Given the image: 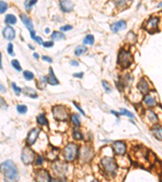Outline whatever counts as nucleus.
Returning a JSON list of instances; mask_svg holds the SVG:
<instances>
[{"mask_svg":"<svg viewBox=\"0 0 162 182\" xmlns=\"http://www.w3.org/2000/svg\"><path fill=\"white\" fill-rule=\"evenodd\" d=\"M0 100H1V109H7V106L6 103H5L4 100H3V98H2V97H1Z\"/></svg>","mask_w":162,"mask_h":182,"instance_id":"c03bdc74","label":"nucleus"},{"mask_svg":"<svg viewBox=\"0 0 162 182\" xmlns=\"http://www.w3.org/2000/svg\"><path fill=\"white\" fill-rule=\"evenodd\" d=\"M133 62V56L130 52L125 49H121L118 57V63L122 68H126L130 67Z\"/></svg>","mask_w":162,"mask_h":182,"instance_id":"20e7f679","label":"nucleus"},{"mask_svg":"<svg viewBox=\"0 0 162 182\" xmlns=\"http://www.w3.org/2000/svg\"><path fill=\"white\" fill-rule=\"evenodd\" d=\"M39 133H40V129H38V128H34L32 131H30L27 137L28 144L33 145L35 142H36V140L37 139V138H38Z\"/></svg>","mask_w":162,"mask_h":182,"instance_id":"9b49d317","label":"nucleus"},{"mask_svg":"<svg viewBox=\"0 0 162 182\" xmlns=\"http://www.w3.org/2000/svg\"><path fill=\"white\" fill-rule=\"evenodd\" d=\"M145 116L147 117L151 123L153 124H156L158 122V117L154 112H153L152 110H146L145 111Z\"/></svg>","mask_w":162,"mask_h":182,"instance_id":"aec40b11","label":"nucleus"},{"mask_svg":"<svg viewBox=\"0 0 162 182\" xmlns=\"http://www.w3.org/2000/svg\"><path fill=\"white\" fill-rule=\"evenodd\" d=\"M16 20H17L16 17L14 15H12V14H8L5 17V22H6L7 24H15L16 23Z\"/></svg>","mask_w":162,"mask_h":182,"instance_id":"a878e982","label":"nucleus"},{"mask_svg":"<svg viewBox=\"0 0 162 182\" xmlns=\"http://www.w3.org/2000/svg\"><path fill=\"white\" fill-rule=\"evenodd\" d=\"M35 180L37 182H49L51 178L46 169H39L35 173Z\"/></svg>","mask_w":162,"mask_h":182,"instance_id":"1a4fd4ad","label":"nucleus"},{"mask_svg":"<svg viewBox=\"0 0 162 182\" xmlns=\"http://www.w3.org/2000/svg\"><path fill=\"white\" fill-rule=\"evenodd\" d=\"M37 123L40 125H48V121H47V119H46V115L43 114V113H41V114H40V115L37 117Z\"/></svg>","mask_w":162,"mask_h":182,"instance_id":"b1692460","label":"nucleus"},{"mask_svg":"<svg viewBox=\"0 0 162 182\" xmlns=\"http://www.w3.org/2000/svg\"><path fill=\"white\" fill-rule=\"evenodd\" d=\"M70 65L74 66V67H78L79 66V62L76 60H72L70 61Z\"/></svg>","mask_w":162,"mask_h":182,"instance_id":"de8ad7c7","label":"nucleus"},{"mask_svg":"<svg viewBox=\"0 0 162 182\" xmlns=\"http://www.w3.org/2000/svg\"><path fill=\"white\" fill-rule=\"evenodd\" d=\"M3 36L6 38L7 40L12 41L15 38V32L14 30V28L11 26H7L3 31Z\"/></svg>","mask_w":162,"mask_h":182,"instance_id":"f8f14e48","label":"nucleus"},{"mask_svg":"<svg viewBox=\"0 0 162 182\" xmlns=\"http://www.w3.org/2000/svg\"><path fill=\"white\" fill-rule=\"evenodd\" d=\"M12 86L13 90L15 91V94H16V95H19V94H20V92H21L22 89H21V88H19V87H17V86H16V84H15V83H12Z\"/></svg>","mask_w":162,"mask_h":182,"instance_id":"58836bf2","label":"nucleus"},{"mask_svg":"<svg viewBox=\"0 0 162 182\" xmlns=\"http://www.w3.org/2000/svg\"><path fill=\"white\" fill-rule=\"evenodd\" d=\"M7 9V4L3 1H0V13L3 14Z\"/></svg>","mask_w":162,"mask_h":182,"instance_id":"e433bc0d","label":"nucleus"},{"mask_svg":"<svg viewBox=\"0 0 162 182\" xmlns=\"http://www.w3.org/2000/svg\"><path fill=\"white\" fill-rule=\"evenodd\" d=\"M144 102L147 107H154L157 104L156 99L152 94L146 95L144 98Z\"/></svg>","mask_w":162,"mask_h":182,"instance_id":"2eb2a0df","label":"nucleus"},{"mask_svg":"<svg viewBox=\"0 0 162 182\" xmlns=\"http://www.w3.org/2000/svg\"><path fill=\"white\" fill-rule=\"evenodd\" d=\"M70 29H72V26H70V25H65V26L60 28V30L62 32H67V31L70 30Z\"/></svg>","mask_w":162,"mask_h":182,"instance_id":"79ce46f5","label":"nucleus"},{"mask_svg":"<svg viewBox=\"0 0 162 182\" xmlns=\"http://www.w3.org/2000/svg\"><path fill=\"white\" fill-rule=\"evenodd\" d=\"M46 33H49V28H46Z\"/></svg>","mask_w":162,"mask_h":182,"instance_id":"6e6d98bb","label":"nucleus"},{"mask_svg":"<svg viewBox=\"0 0 162 182\" xmlns=\"http://www.w3.org/2000/svg\"><path fill=\"white\" fill-rule=\"evenodd\" d=\"M28 46H29V47H30V48H31V49H34V48H33V46H31V45H28Z\"/></svg>","mask_w":162,"mask_h":182,"instance_id":"bf43d9fd","label":"nucleus"},{"mask_svg":"<svg viewBox=\"0 0 162 182\" xmlns=\"http://www.w3.org/2000/svg\"><path fill=\"white\" fill-rule=\"evenodd\" d=\"M158 7H162V2H161V3H159V5H158Z\"/></svg>","mask_w":162,"mask_h":182,"instance_id":"4d7b16f0","label":"nucleus"},{"mask_svg":"<svg viewBox=\"0 0 162 182\" xmlns=\"http://www.w3.org/2000/svg\"><path fill=\"white\" fill-rule=\"evenodd\" d=\"M42 59L46 61V62H52V59L49 57H47V56H42Z\"/></svg>","mask_w":162,"mask_h":182,"instance_id":"09e8293b","label":"nucleus"},{"mask_svg":"<svg viewBox=\"0 0 162 182\" xmlns=\"http://www.w3.org/2000/svg\"><path fill=\"white\" fill-rule=\"evenodd\" d=\"M102 85H103V88H105V90L106 92H110L111 91V87H110V85L106 81H102Z\"/></svg>","mask_w":162,"mask_h":182,"instance_id":"4c0bfd02","label":"nucleus"},{"mask_svg":"<svg viewBox=\"0 0 162 182\" xmlns=\"http://www.w3.org/2000/svg\"><path fill=\"white\" fill-rule=\"evenodd\" d=\"M158 22H159V18L158 17H151V18L148 19L147 21L144 23L143 28L147 31V33H154L155 32L158 30V28H157Z\"/></svg>","mask_w":162,"mask_h":182,"instance_id":"0eeeda50","label":"nucleus"},{"mask_svg":"<svg viewBox=\"0 0 162 182\" xmlns=\"http://www.w3.org/2000/svg\"><path fill=\"white\" fill-rule=\"evenodd\" d=\"M73 137H74V138L76 140L83 139V134L81 133V132L78 131V130H75V131H74Z\"/></svg>","mask_w":162,"mask_h":182,"instance_id":"c9c22d12","label":"nucleus"},{"mask_svg":"<svg viewBox=\"0 0 162 182\" xmlns=\"http://www.w3.org/2000/svg\"><path fill=\"white\" fill-rule=\"evenodd\" d=\"M93 150L91 146H82V148L80 150V160L83 162H89L91 160V159L93 156Z\"/></svg>","mask_w":162,"mask_h":182,"instance_id":"6e6552de","label":"nucleus"},{"mask_svg":"<svg viewBox=\"0 0 162 182\" xmlns=\"http://www.w3.org/2000/svg\"><path fill=\"white\" fill-rule=\"evenodd\" d=\"M137 40V37L135 34L133 33L132 32H130L127 35H126V41L131 44H135V41Z\"/></svg>","mask_w":162,"mask_h":182,"instance_id":"c85d7f7f","label":"nucleus"},{"mask_svg":"<svg viewBox=\"0 0 162 182\" xmlns=\"http://www.w3.org/2000/svg\"><path fill=\"white\" fill-rule=\"evenodd\" d=\"M53 115L56 120L60 121H65L68 119V111L67 108L63 105L58 104L53 107L52 109Z\"/></svg>","mask_w":162,"mask_h":182,"instance_id":"39448f33","label":"nucleus"},{"mask_svg":"<svg viewBox=\"0 0 162 182\" xmlns=\"http://www.w3.org/2000/svg\"><path fill=\"white\" fill-rule=\"evenodd\" d=\"M73 104H74V105H75V106L76 107V109H79V111H80V112H81V113H82L83 115H84V112L83 111V109H81V108H80V107L79 106V105H78V104H77L76 103H75V102H73Z\"/></svg>","mask_w":162,"mask_h":182,"instance_id":"49530a36","label":"nucleus"},{"mask_svg":"<svg viewBox=\"0 0 162 182\" xmlns=\"http://www.w3.org/2000/svg\"><path fill=\"white\" fill-rule=\"evenodd\" d=\"M30 33H30L31 37H32V38H33V39H35V38H36V36H35V32H34V31H31Z\"/></svg>","mask_w":162,"mask_h":182,"instance_id":"3c124183","label":"nucleus"},{"mask_svg":"<svg viewBox=\"0 0 162 182\" xmlns=\"http://www.w3.org/2000/svg\"><path fill=\"white\" fill-rule=\"evenodd\" d=\"M71 121H72V123H73L75 126H76V127L80 126V116L78 115V114H72V116H71Z\"/></svg>","mask_w":162,"mask_h":182,"instance_id":"c756f323","label":"nucleus"},{"mask_svg":"<svg viewBox=\"0 0 162 182\" xmlns=\"http://www.w3.org/2000/svg\"><path fill=\"white\" fill-rule=\"evenodd\" d=\"M33 57L35 58H37V59H38V58H39V55L37 54V53H34V54H33Z\"/></svg>","mask_w":162,"mask_h":182,"instance_id":"5fc2aeb1","label":"nucleus"},{"mask_svg":"<svg viewBox=\"0 0 162 182\" xmlns=\"http://www.w3.org/2000/svg\"><path fill=\"white\" fill-rule=\"evenodd\" d=\"M88 50V49L86 46H78L76 50H75V55L76 56H80L85 54L86 52Z\"/></svg>","mask_w":162,"mask_h":182,"instance_id":"393cba45","label":"nucleus"},{"mask_svg":"<svg viewBox=\"0 0 162 182\" xmlns=\"http://www.w3.org/2000/svg\"><path fill=\"white\" fill-rule=\"evenodd\" d=\"M54 46V42L53 41H46V42L43 43V46L45 48H50Z\"/></svg>","mask_w":162,"mask_h":182,"instance_id":"37998d69","label":"nucleus"},{"mask_svg":"<svg viewBox=\"0 0 162 182\" xmlns=\"http://www.w3.org/2000/svg\"><path fill=\"white\" fill-rule=\"evenodd\" d=\"M74 77H76V78H81L83 76V72H80V73H76V74H74L73 75Z\"/></svg>","mask_w":162,"mask_h":182,"instance_id":"8fccbe9b","label":"nucleus"},{"mask_svg":"<svg viewBox=\"0 0 162 182\" xmlns=\"http://www.w3.org/2000/svg\"><path fill=\"white\" fill-rule=\"evenodd\" d=\"M58 153H59V150L58 148L55 147H51V149H49V151L46 153V156L47 159L49 161H54L57 158H58Z\"/></svg>","mask_w":162,"mask_h":182,"instance_id":"dca6fc26","label":"nucleus"},{"mask_svg":"<svg viewBox=\"0 0 162 182\" xmlns=\"http://www.w3.org/2000/svg\"><path fill=\"white\" fill-rule=\"evenodd\" d=\"M120 114H121V115L127 116V117H130V118H134V117H135V116H134V114H133L132 112H131L130 111H128V110H126V109H121Z\"/></svg>","mask_w":162,"mask_h":182,"instance_id":"72a5a7b5","label":"nucleus"},{"mask_svg":"<svg viewBox=\"0 0 162 182\" xmlns=\"http://www.w3.org/2000/svg\"><path fill=\"white\" fill-rule=\"evenodd\" d=\"M43 162H44V157L41 156V155L37 156V159H36V160H35V163H36V164H37V165H41V164H42Z\"/></svg>","mask_w":162,"mask_h":182,"instance_id":"a19ab883","label":"nucleus"},{"mask_svg":"<svg viewBox=\"0 0 162 182\" xmlns=\"http://www.w3.org/2000/svg\"><path fill=\"white\" fill-rule=\"evenodd\" d=\"M126 28V23L124 20H119L111 25V30L113 31V33H118V31L125 29Z\"/></svg>","mask_w":162,"mask_h":182,"instance_id":"4468645a","label":"nucleus"},{"mask_svg":"<svg viewBox=\"0 0 162 182\" xmlns=\"http://www.w3.org/2000/svg\"><path fill=\"white\" fill-rule=\"evenodd\" d=\"M20 19H21L23 24H25L28 30L30 31V32L31 31H33V24L30 18H29L28 15H26L25 14H21V15H20Z\"/></svg>","mask_w":162,"mask_h":182,"instance_id":"a211bd4d","label":"nucleus"},{"mask_svg":"<svg viewBox=\"0 0 162 182\" xmlns=\"http://www.w3.org/2000/svg\"><path fill=\"white\" fill-rule=\"evenodd\" d=\"M49 70V76L47 77V79H46L47 83H48L49 84L52 85V86H54V85L58 84V79H57V78H56V76L54 75V70H53L52 68L50 67Z\"/></svg>","mask_w":162,"mask_h":182,"instance_id":"412c9836","label":"nucleus"},{"mask_svg":"<svg viewBox=\"0 0 162 182\" xmlns=\"http://www.w3.org/2000/svg\"><path fill=\"white\" fill-rule=\"evenodd\" d=\"M0 87H1V91H2V92H5V91H6V89H5V88L3 87V85L2 84V83L0 84Z\"/></svg>","mask_w":162,"mask_h":182,"instance_id":"864d4df0","label":"nucleus"},{"mask_svg":"<svg viewBox=\"0 0 162 182\" xmlns=\"http://www.w3.org/2000/svg\"><path fill=\"white\" fill-rule=\"evenodd\" d=\"M153 135L156 137L157 139L161 140L162 141V127L159 126V125H156L155 127L153 128L152 130Z\"/></svg>","mask_w":162,"mask_h":182,"instance_id":"4be33fe9","label":"nucleus"},{"mask_svg":"<svg viewBox=\"0 0 162 182\" xmlns=\"http://www.w3.org/2000/svg\"><path fill=\"white\" fill-rule=\"evenodd\" d=\"M23 91H24V92H25V94L26 95V96L31 97V98H33L34 99V98H37V93H36V91H35V90L33 89V88L26 87V88H24Z\"/></svg>","mask_w":162,"mask_h":182,"instance_id":"5701e85b","label":"nucleus"},{"mask_svg":"<svg viewBox=\"0 0 162 182\" xmlns=\"http://www.w3.org/2000/svg\"><path fill=\"white\" fill-rule=\"evenodd\" d=\"M92 182H99V181H97V180H94V181H92Z\"/></svg>","mask_w":162,"mask_h":182,"instance_id":"13d9d810","label":"nucleus"},{"mask_svg":"<svg viewBox=\"0 0 162 182\" xmlns=\"http://www.w3.org/2000/svg\"><path fill=\"white\" fill-rule=\"evenodd\" d=\"M12 67H14V69H15L17 71H21L22 68L21 67H20V64L18 60L14 59V60L12 61Z\"/></svg>","mask_w":162,"mask_h":182,"instance_id":"473e14b6","label":"nucleus"},{"mask_svg":"<svg viewBox=\"0 0 162 182\" xmlns=\"http://www.w3.org/2000/svg\"><path fill=\"white\" fill-rule=\"evenodd\" d=\"M35 41H37L39 45H42L43 43V41L42 39H41V37H40V36H36V38H35Z\"/></svg>","mask_w":162,"mask_h":182,"instance_id":"a18cd8bd","label":"nucleus"},{"mask_svg":"<svg viewBox=\"0 0 162 182\" xmlns=\"http://www.w3.org/2000/svg\"><path fill=\"white\" fill-rule=\"evenodd\" d=\"M36 154L35 152L29 147L25 146L22 150L21 160L25 164H30L36 160Z\"/></svg>","mask_w":162,"mask_h":182,"instance_id":"423d86ee","label":"nucleus"},{"mask_svg":"<svg viewBox=\"0 0 162 182\" xmlns=\"http://www.w3.org/2000/svg\"><path fill=\"white\" fill-rule=\"evenodd\" d=\"M84 43L86 44V45H90L92 46L94 44V36L91 35V34H89L85 36V38L84 39Z\"/></svg>","mask_w":162,"mask_h":182,"instance_id":"cd10ccee","label":"nucleus"},{"mask_svg":"<svg viewBox=\"0 0 162 182\" xmlns=\"http://www.w3.org/2000/svg\"><path fill=\"white\" fill-rule=\"evenodd\" d=\"M101 166L103 169L111 176H114L118 171V165L114 159L110 156H105L101 160Z\"/></svg>","mask_w":162,"mask_h":182,"instance_id":"f03ea898","label":"nucleus"},{"mask_svg":"<svg viewBox=\"0 0 162 182\" xmlns=\"http://www.w3.org/2000/svg\"><path fill=\"white\" fill-rule=\"evenodd\" d=\"M0 67L1 69L3 68V62H2V54L0 53Z\"/></svg>","mask_w":162,"mask_h":182,"instance_id":"603ef678","label":"nucleus"},{"mask_svg":"<svg viewBox=\"0 0 162 182\" xmlns=\"http://www.w3.org/2000/svg\"><path fill=\"white\" fill-rule=\"evenodd\" d=\"M54 172L57 174H59V175H63L66 171H67V165L65 164H63L62 162H57L54 164Z\"/></svg>","mask_w":162,"mask_h":182,"instance_id":"ddd939ff","label":"nucleus"},{"mask_svg":"<svg viewBox=\"0 0 162 182\" xmlns=\"http://www.w3.org/2000/svg\"><path fill=\"white\" fill-rule=\"evenodd\" d=\"M113 152L118 155H124L126 152V146L123 142L121 141H117L113 143Z\"/></svg>","mask_w":162,"mask_h":182,"instance_id":"9d476101","label":"nucleus"},{"mask_svg":"<svg viewBox=\"0 0 162 182\" xmlns=\"http://www.w3.org/2000/svg\"><path fill=\"white\" fill-rule=\"evenodd\" d=\"M7 52L10 55L12 56H14L15 54H14V50H13V45L12 43H9L8 44V46H7Z\"/></svg>","mask_w":162,"mask_h":182,"instance_id":"ea45409f","label":"nucleus"},{"mask_svg":"<svg viewBox=\"0 0 162 182\" xmlns=\"http://www.w3.org/2000/svg\"><path fill=\"white\" fill-rule=\"evenodd\" d=\"M1 173L5 182H17L19 181L18 169L12 160H6L1 164Z\"/></svg>","mask_w":162,"mask_h":182,"instance_id":"f257e3e1","label":"nucleus"},{"mask_svg":"<svg viewBox=\"0 0 162 182\" xmlns=\"http://www.w3.org/2000/svg\"><path fill=\"white\" fill-rule=\"evenodd\" d=\"M23 75H24V77L26 80H32L34 78V75L33 74V72H31L29 70H25Z\"/></svg>","mask_w":162,"mask_h":182,"instance_id":"2f4dec72","label":"nucleus"},{"mask_svg":"<svg viewBox=\"0 0 162 182\" xmlns=\"http://www.w3.org/2000/svg\"><path fill=\"white\" fill-rule=\"evenodd\" d=\"M138 89L144 94H146L147 91H148V89H149V86H148V83H147V81L144 79H141L140 81L138 83Z\"/></svg>","mask_w":162,"mask_h":182,"instance_id":"6ab92c4d","label":"nucleus"},{"mask_svg":"<svg viewBox=\"0 0 162 182\" xmlns=\"http://www.w3.org/2000/svg\"><path fill=\"white\" fill-rule=\"evenodd\" d=\"M51 38L55 41H61V40L64 39L65 36L64 34L59 33V32H54L51 35Z\"/></svg>","mask_w":162,"mask_h":182,"instance_id":"bb28decb","label":"nucleus"},{"mask_svg":"<svg viewBox=\"0 0 162 182\" xmlns=\"http://www.w3.org/2000/svg\"><path fill=\"white\" fill-rule=\"evenodd\" d=\"M60 7L61 9L63 12H70L73 10L74 3L71 1H68V0H64V1H60Z\"/></svg>","mask_w":162,"mask_h":182,"instance_id":"f3484780","label":"nucleus"},{"mask_svg":"<svg viewBox=\"0 0 162 182\" xmlns=\"http://www.w3.org/2000/svg\"><path fill=\"white\" fill-rule=\"evenodd\" d=\"M78 146L75 143H68L62 151V155L67 161L72 162L78 155Z\"/></svg>","mask_w":162,"mask_h":182,"instance_id":"7ed1b4c3","label":"nucleus"},{"mask_svg":"<svg viewBox=\"0 0 162 182\" xmlns=\"http://www.w3.org/2000/svg\"><path fill=\"white\" fill-rule=\"evenodd\" d=\"M16 109H17L18 112L21 113V114H25L28 111L27 106L25 105V104H19V105H17V107H16Z\"/></svg>","mask_w":162,"mask_h":182,"instance_id":"7c9ffc66","label":"nucleus"},{"mask_svg":"<svg viewBox=\"0 0 162 182\" xmlns=\"http://www.w3.org/2000/svg\"><path fill=\"white\" fill-rule=\"evenodd\" d=\"M37 3V1L36 0H31V1H26L25 2V7L26 10L31 9V7L35 5Z\"/></svg>","mask_w":162,"mask_h":182,"instance_id":"f704fd0d","label":"nucleus"}]
</instances>
